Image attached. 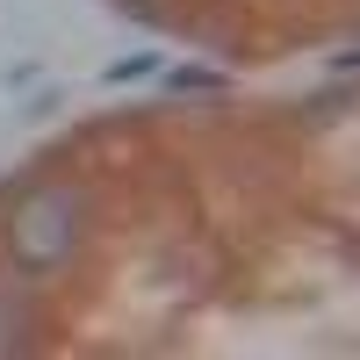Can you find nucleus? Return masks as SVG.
<instances>
[{
  "label": "nucleus",
  "mask_w": 360,
  "mask_h": 360,
  "mask_svg": "<svg viewBox=\"0 0 360 360\" xmlns=\"http://www.w3.org/2000/svg\"><path fill=\"white\" fill-rule=\"evenodd\" d=\"M332 65H339V72H353V65H360V51H339V58H332Z\"/></svg>",
  "instance_id": "f03ea898"
},
{
  "label": "nucleus",
  "mask_w": 360,
  "mask_h": 360,
  "mask_svg": "<svg viewBox=\"0 0 360 360\" xmlns=\"http://www.w3.org/2000/svg\"><path fill=\"white\" fill-rule=\"evenodd\" d=\"M166 86H173V94H217L224 72H209V65H180V72H166Z\"/></svg>",
  "instance_id": "f257e3e1"
}]
</instances>
